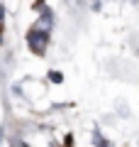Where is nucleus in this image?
<instances>
[{
  "mask_svg": "<svg viewBox=\"0 0 139 147\" xmlns=\"http://www.w3.org/2000/svg\"><path fill=\"white\" fill-rule=\"evenodd\" d=\"M46 30H49V20H41L39 25H34L29 30V34H27V42H29V47H32V52H37V54H41L44 52V47H46Z\"/></svg>",
  "mask_w": 139,
  "mask_h": 147,
  "instance_id": "f257e3e1",
  "label": "nucleus"
}]
</instances>
